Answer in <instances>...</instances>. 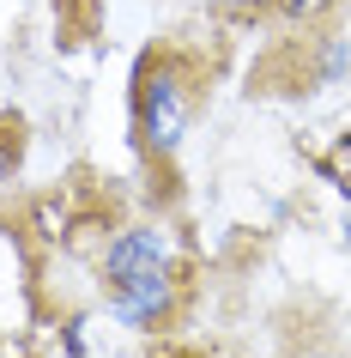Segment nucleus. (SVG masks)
<instances>
[{
	"label": "nucleus",
	"instance_id": "4",
	"mask_svg": "<svg viewBox=\"0 0 351 358\" xmlns=\"http://www.w3.org/2000/svg\"><path fill=\"white\" fill-rule=\"evenodd\" d=\"M278 6H285L291 19H303V13H315V6H327V0H278Z\"/></svg>",
	"mask_w": 351,
	"mask_h": 358
},
{
	"label": "nucleus",
	"instance_id": "2",
	"mask_svg": "<svg viewBox=\"0 0 351 358\" xmlns=\"http://www.w3.org/2000/svg\"><path fill=\"white\" fill-rule=\"evenodd\" d=\"M188 115H194V85L176 61H158L146 55L140 61V79H133V134L146 158H176L188 134Z\"/></svg>",
	"mask_w": 351,
	"mask_h": 358
},
{
	"label": "nucleus",
	"instance_id": "3",
	"mask_svg": "<svg viewBox=\"0 0 351 358\" xmlns=\"http://www.w3.org/2000/svg\"><path fill=\"white\" fill-rule=\"evenodd\" d=\"M327 170H339V182L351 189V140H339V146L327 152Z\"/></svg>",
	"mask_w": 351,
	"mask_h": 358
},
{
	"label": "nucleus",
	"instance_id": "1",
	"mask_svg": "<svg viewBox=\"0 0 351 358\" xmlns=\"http://www.w3.org/2000/svg\"><path fill=\"white\" fill-rule=\"evenodd\" d=\"M103 285L128 328H164L176 310V273H170V243L158 231H121L103 255Z\"/></svg>",
	"mask_w": 351,
	"mask_h": 358
}]
</instances>
